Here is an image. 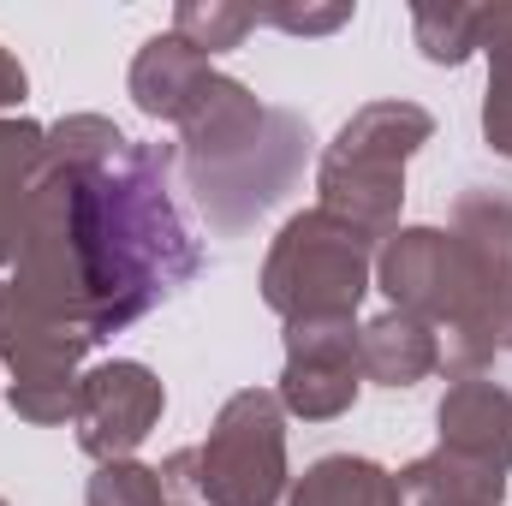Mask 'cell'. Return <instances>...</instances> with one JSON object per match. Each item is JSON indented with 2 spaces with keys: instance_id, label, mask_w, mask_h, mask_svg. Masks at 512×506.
Returning a JSON list of instances; mask_svg holds the SVG:
<instances>
[{
  "instance_id": "1",
  "label": "cell",
  "mask_w": 512,
  "mask_h": 506,
  "mask_svg": "<svg viewBox=\"0 0 512 506\" xmlns=\"http://www.w3.org/2000/svg\"><path fill=\"white\" fill-rule=\"evenodd\" d=\"M84 251L96 256V328H120L143 304L167 298L191 268L197 251L185 245V227L167 203V191L155 185V155L120 149L108 167L90 173V197H84Z\"/></svg>"
},
{
  "instance_id": "2",
  "label": "cell",
  "mask_w": 512,
  "mask_h": 506,
  "mask_svg": "<svg viewBox=\"0 0 512 506\" xmlns=\"http://www.w3.org/2000/svg\"><path fill=\"white\" fill-rule=\"evenodd\" d=\"M161 411V387L137 364H114L102 376H90L84 399V447L90 453H126L149 435V417Z\"/></svg>"
},
{
  "instance_id": "3",
  "label": "cell",
  "mask_w": 512,
  "mask_h": 506,
  "mask_svg": "<svg viewBox=\"0 0 512 506\" xmlns=\"http://www.w3.org/2000/svg\"><path fill=\"white\" fill-rule=\"evenodd\" d=\"M90 506H155V483H149V471H137V465L102 471L96 489H90Z\"/></svg>"
},
{
  "instance_id": "4",
  "label": "cell",
  "mask_w": 512,
  "mask_h": 506,
  "mask_svg": "<svg viewBox=\"0 0 512 506\" xmlns=\"http://www.w3.org/2000/svg\"><path fill=\"white\" fill-rule=\"evenodd\" d=\"M24 96V72L12 60H0V102H18Z\"/></svg>"
}]
</instances>
